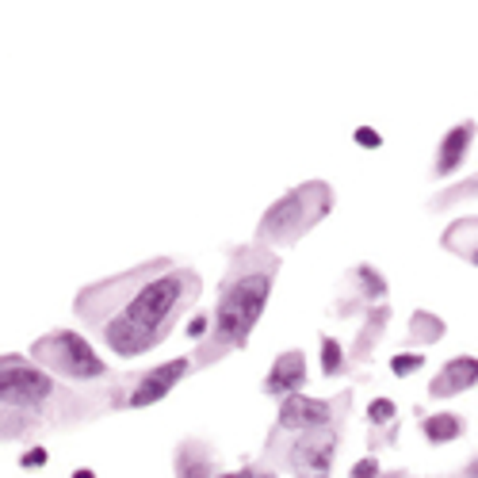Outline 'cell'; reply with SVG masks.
I'll return each mask as SVG.
<instances>
[{"mask_svg":"<svg viewBox=\"0 0 478 478\" xmlns=\"http://www.w3.org/2000/svg\"><path fill=\"white\" fill-rule=\"evenodd\" d=\"M84 295L100 302L112 299V310L92 314V325L100 329L107 349L130 360L168 337L173 322L200 295V279L188 268L150 264V268H138V272L112 279V284L89 287Z\"/></svg>","mask_w":478,"mask_h":478,"instance_id":"1","label":"cell"},{"mask_svg":"<svg viewBox=\"0 0 478 478\" xmlns=\"http://www.w3.org/2000/svg\"><path fill=\"white\" fill-rule=\"evenodd\" d=\"M471 142H474V122L471 119L459 122V127H451L444 138H440V150H436V176L459 173V165H463V157H467Z\"/></svg>","mask_w":478,"mask_h":478,"instance_id":"11","label":"cell"},{"mask_svg":"<svg viewBox=\"0 0 478 478\" xmlns=\"http://www.w3.org/2000/svg\"><path fill=\"white\" fill-rule=\"evenodd\" d=\"M421 364H425V357H421V352H402V357H395V360H390V372H395V375L402 379V375L418 372Z\"/></svg>","mask_w":478,"mask_h":478,"instance_id":"15","label":"cell"},{"mask_svg":"<svg viewBox=\"0 0 478 478\" xmlns=\"http://www.w3.org/2000/svg\"><path fill=\"white\" fill-rule=\"evenodd\" d=\"M31 357H35V364L51 367V372L66 375V379H81V383L84 379H100L107 372V364L96 357L89 341L81 333H73V329H58L51 337H39L31 345Z\"/></svg>","mask_w":478,"mask_h":478,"instance_id":"4","label":"cell"},{"mask_svg":"<svg viewBox=\"0 0 478 478\" xmlns=\"http://www.w3.org/2000/svg\"><path fill=\"white\" fill-rule=\"evenodd\" d=\"M467 478H478V459L471 463V471H467Z\"/></svg>","mask_w":478,"mask_h":478,"instance_id":"25","label":"cell"},{"mask_svg":"<svg viewBox=\"0 0 478 478\" xmlns=\"http://www.w3.org/2000/svg\"><path fill=\"white\" fill-rule=\"evenodd\" d=\"M467 256H471V264H474V268H478V245H474V249H471V253H467Z\"/></svg>","mask_w":478,"mask_h":478,"instance_id":"24","label":"cell"},{"mask_svg":"<svg viewBox=\"0 0 478 478\" xmlns=\"http://www.w3.org/2000/svg\"><path fill=\"white\" fill-rule=\"evenodd\" d=\"M73 478H96V474L89 467H81V471H73Z\"/></svg>","mask_w":478,"mask_h":478,"instance_id":"23","label":"cell"},{"mask_svg":"<svg viewBox=\"0 0 478 478\" xmlns=\"http://www.w3.org/2000/svg\"><path fill=\"white\" fill-rule=\"evenodd\" d=\"M367 418H372L375 425L390 421V418H395V402H390V398H375L372 406H367Z\"/></svg>","mask_w":478,"mask_h":478,"instance_id":"16","label":"cell"},{"mask_svg":"<svg viewBox=\"0 0 478 478\" xmlns=\"http://www.w3.org/2000/svg\"><path fill=\"white\" fill-rule=\"evenodd\" d=\"M421 433L428 444H451V440L463 436V418L459 413H428L421 421Z\"/></svg>","mask_w":478,"mask_h":478,"instance_id":"12","label":"cell"},{"mask_svg":"<svg viewBox=\"0 0 478 478\" xmlns=\"http://www.w3.org/2000/svg\"><path fill=\"white\" fill-rule=\"evenodd\" d=\"M51 375L39 372L35 364L20 360V357H0V402L4 406H20V410H35L51 398Z\"/></svg>","mask_w":478,"mask_h":478,"instance_id":"5","label":"cell"},{"mask_svg":"<svg viewBox=\"0 0 478 478\" xmlns=\"http://www.w3.org/2000/svg\"><path fill=\"white\" fill-rule=\"evenodd\" d=\"M276 279V256H256V261H238L218 295L215 310V337H211V357H223L226 349H241L249 341L253 325L261 322L268 295H272Z\"/></svg>","mask_w":478,"mask_h":478,"instance_id":"2","label":"cell"},{"mask_svg":"<svg viewBox=\"0 0 478 478\" xmlns=\"http://www.w3.org/2000/svg\"><path fill=\"white\" fill-rule=\"evenodd\" d=\"M341 367H345V352H341V345L333 337H322V372L325 375H337Z\"/></svg>","mask_w":478,"mask_h":478,"instance_id":"14","label":"cell"},{"mask_svg":"<svg viewBox=\"0 0 478 478\" xmlns=\"http://www.w3.org/2000/svg\"><path fill=\"white\" fill-rule=\"evenodd\" d=\"M176 471H180V478H207L211 474V463H207V456L200 448H184Z\"/></svg>","mask_w":478,"mask_h":478,"instance_id":"13","label":"cell"},{"mask_svg":"<svg viewBox=\"0 0 478 478\" xmlns=\"http://www.w3.org/2000/svg\"><path fill=\"white\" fill-rule=\"evenodd\" d=\"M329 418H333V406H329V402H317V398H306L302 390H299V395H291V398H284V406H279V425L295 428V433L329 428Z\"/></svg>","mask_w":478,"mask_h":478,"instance_id":"8","label":"cell"},{"mask_svg":"<svg viewBox=\"0 0 478 478\" xmlns=\"http://www.w3.org/2000/svg\"><path fill=\"white\" fill-rule=\"evenodd\" d=\"M329 192L325 184H302V188L287 192L284 200H276L268 207V215L256 226V238L261 241H295L310 230L317 218L329 211Z\"/></svg>","mask_w":478,"mask_h":478,"instance_id":"3","label":"cell"},{"mask_svg":"<svg viewBox=\"0 0 478 478\" xmlns=\"http://www.w3.org/2000/svg\"><path fill=\"white\" fill-rule=\"evenodd\" d=\"M188 333H192V337H200V333H207V317H195V322L188 325Z\"/></svg>","mask_w":478,"mask_h":478,"instance_id":"21","label":"cell"},{"mask_svg":"<svg viewBox=\"0 0 478 478\" xmlns=\"http://www.w3.org/2000/svg\"><path fill=\"white\" fill-rule=\"evenodd\" d=\"M474 383H478V357H456L436 372L428 395L433 398H456V395H463V390H471Z\"/></svg>","mask_w":478,"mask_h":478,"instance_id":"10","label":"cell"},{"mask_svg":"<svg viewBox=\"0 0 478 478\" xmlns=\"http://www.w3.org/2000/svg\"><path fill=\"white\" fill-rule=\"evenodd\" d=\"M39 463H46V451L43 448H31L27 456H23V467H39Z\"/></svg>","mask_w":478,"mask_h":478,"instance_id":"20","label":"cell"},{"mask_svg":"<svg viewBox=\"0 0 478 478\" xmlns=\"http://www.w3.org/2000/svg\"><path fill=\"white\" fill-rule=\"evenodd\" d=\"M184 372H188V357H176V360H168V364H157L153 372H145L138 379V387H134V395H130V406L134 410H142V406H153V402H161L168 390H173Z\"/></svg>","mask_w":478,"mask_h":478,"instance_id":"7","label":"cell"},{"mask_svg":"<svg viewBox=\"0 0 478 478\" xmlns=\"http://www.w3.org/2000/svg\"><path fill=\"white\" fill-rule=\"evenodd\" d=\"M302 383H306V357L299 349H291V352H279L272 372L264 375V395L291 398V395H299L302 390Z\"/></svg>","mask_w":478,"mask_h":478,"instance_id":"9","label":"cell"},{"mask_svg":"<svg viewBox=\"0 0 478 478\" xmlns=\"http://www.w3.org/2000/svg\"><path fill=\"white\" fill-rule=\"evenodd\" d=\"M375 474H379V463H375L372 456H367V459H360L357 467H352V478H375Z\"/></svg>","mask_w":478,"mask_h":478,"instance_id":"18","label":"cell"},{"mask_svg":"<svg viewBox=\"0 0 478 478\" xmlns=\"http://www.w3.org/2000/svg\"><path fill=\"white\" fill-rule=\"evenodd\" d=\"M357 142L364 145V150H379V134H375L372 127H360V130H357Z\"/></svg>","mask_w":478,"mask_h":478,"instance_id":"19","label":"cell"},{"mask_svg":"<svg viewBox=\"0 0 478 478\" xmlns=\"http://www.w3.org/2000/svg\"><path fill=\"white\" fill-rule=\"evenodd\" d=\"M337 456V433L333 428H314V433H302V440L291 448V463L302 478H329Z\"/></svg>","mask_w":478,"mask_h":478,"instance_id":"6","label":"cell"},{"mask_svg":"<svg viewBox=\"0 0 478 478\" xmlns=\"http://www.w3.org/2000/svg\"><path fill=\"white\" fill-rule=\"evenodd\" d=\"M218 478H256V471H230V474H218Z\"/></svg>","mask_w":478,"mask_h":478,"instance_id":"22","label":"cell"},{"mask_svg":"<svg viewBox=\"0 0 478 478\" xmlns=\"http://www.w3.org/2000/svg\"><path fill=\"white\" fill-rule=\"evenodd\" d=\"M357 276H360L364 284H367V295H383V291H387V284H383V279H379V276L372 272V268H360Z\"/></svg>","mask_w":478,"mask_h":478,"instance_id":"17","label":"cell"}]
</instances>
